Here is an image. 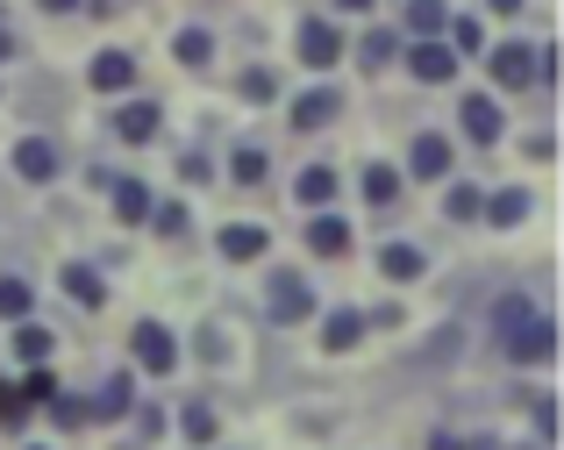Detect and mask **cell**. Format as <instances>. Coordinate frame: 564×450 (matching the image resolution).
Here are the masks:
<instances>
[{"label": "cell", "instance_id": "cell-1", "mask_svg": "<svg viewBox=\"0 0 564 450\" xmlns=\"http://www.w3.org/2000/svg\"><path fill=\"white\" fill-rule=\"evenodd\" d=\"M494 329H500V351H508L514 365H551V357H557V322L529 293H508V300H500V308H494Z\"/></svg>", "mask_w": 564, "mask_h": 450}, {"label": "cell", "instance_id": "cell-2", "mask_svg": "<svg viewBox=\"0 0 564 450\" xmlns=\"http://www.w3.org/2000/svg\"><path fill=\"white\" fill-rule=\"evenodd\" d=\"M486 72H494L500 94H522V86H536V51H529V43H500V51L486 57Z\"/></svg>", "mask_w": 564, "mask_h": 450}, {"label": "cell", "instance_id": "cell-3", "mask_svg": "<svg viewBox=\"0 0 564 450\" xmlns=\"http://www.w3.org/2000/svg\"><path fill=\"white\" fill-rule=\"evenodd\" d=\"M129 351H137V365H143V372H172V365H180V336H172L165 322H137Z\"/></svg>", "mask_w": 564, "mask_h": 450}, {"label": "cell", "instance_id": "cell-4", "mask_svg": "<svg viewBox=\"0 0 564 450\" xmlns=\"http://www.w3.org/2000/svg\"><path fill=\"white\" fill-rule=\"evenodd\" d=\"M336 57H344V36H336V22H322V14H307V22H301V65L329 72Z\"/></svg>", "mask_w": 564, "mask_h": 450}, {"label": "cell", "instance_id": "cell-5", "mask_svg": "<svg viewBox=\"0 0 564 450\" xmlns=\"http://www.w3.org/2000/svg\"><path fill=\"white\" fill-rule=\"evenodd\" d=\"M315 314V293H307L301 272H272V322H307Z\"/></svg>", "mask_w": 564, "mask_h": 450}, {"label": "cell", "instance_id": "cell-6", "mask_svg": "<svg viewBox=\"0 0 564 450\" xmlns=\"http://www.w3.org/2000/svg\"><path fill=\"white\" fill-rule=\"evenodd\" d=\"M408 72H414L422 86H443V79L457 72V51H451L443 36H429V43H414V51H408Z\"/></svg>", "mask_w": 564, "mask_h": 450}, {"label": "cell", "instance_id": "cell-7", "mask_svg": "<svg viewBox=\"0 0 564 450\" xmlns=\"http://www.w3.org/2000/svg\"><path fill=\"white\" fill-rule=\"evenodd\" d=\"M129 408H137V379H129V372H108V379H100V394L86 400V415H100V422H122Z\"/></svg>", "mask_w": 564, "mask_h": 450}, {"label": "cell", "instance_id": "cell-8", "mask_svg": "<svg viewBox=\"0 0 564 450\" xmlns=\"http://www.w3.org/2000/svg\"><path fill=\"white\" fill-rule=\"evenodd\" d=\"M14 172H22L29 186L57 179V143H51V137H22V143H14Z\"/></svg>", "mask_w": 564, "mask_h": 450}, {"label": "cell", "instance_id": "cell-9", "mask_svg": "<svg viewBox=\"0 0 564 450\" xmlns=\"http://www.w3.org/2000/svg\"><path fill=\"white\" fill-rule=\"evenodd\" d=\"M336 108H344V94H336V86H307V94L293 100V129H329Z\"/></svg>", "mask_w": 564, "mask_h": 450}, {"label": "cell", "instance_id": "cell-10", "mask_svg": "<svg viewBox=\"0 0 564 450\" xmlns=\"http://www.w3.org/2000/svg\"><path fill=\"white\" fill-rule=\"evenodd\" d=\"M457 122H465V137H471V143H500V100H486V94H465Z\"/></svg>", "mask_w": 564, "mask_h": 450}, {"label": "cell", "instance_id": "cell-11", "mask_svg": "<svg viewBox=\"0 0 564 450\" xmlns=\"http://www.w3.org/2000/svg\"><path fill=\"white\" fill-rule=\"evenodd\" d=\"M94 86L100 94H129V86H137V57L129 51H100L94 57Z\"/></svg>", "mask_w": 564, "mask_h": 450}, {"label": "cell", "instance_id": "cell-12", "mask_svg": "<svg viewBox=\"0 0 564 450\" xmlns=\"http://www.w3.org/2000/svg\"><path fill=\"white\" fill-rule=\"evenodd\" d=\"M307 250H315V258H344L350 250V222L344 215H315L307 222Z\"/></svg>", "mask_w": 564, "mask_h": 450}, {"label": "cell", "instance_id": "cell-13", "mask_svg": "<svg viewBox=\"0 0 564 450\" xmlns=\"http://www.w3.org/2000/svg\"><path fill=\"white\" fill-rule=\"evenodd\" d=\"M108 193H115V215L122 222H151V186H143V179H108Z\"/></svg>", "mask_w": 564, "mask_h": 450}, {"label": "cell", "instance_id": "cell-14", "mask_svg": "<svg viewBox=\"0 0 564 450\" xmlns=\"http://www.w3.org/2000/svg\"><path fill=\"white\" fill-rule=\"evenodd\" d=\"M215 244H221V258H236V265L264 258V229H258V222H229V229H221Z\"/></svg>", "mask_w": 564, "mask_h": 450}, {"label": "cell", "instance_id": "cell-15", "mask_svg": "<svg viewBox=\"0 0 564 450\" xmlns=\"http://www.w3.org/2000/svg\"><path fill=\"white\" fill-rule=\"evenodd\" d=\"M365 329H372V322H365L358 308H336L329 322H322V343H329V351H358V336H365Z\"/></svg>", "mask_w": 564, "mask_h": 450}, {"label": "cell", "instance_id": "cell-16", "mask_svg": "<svg viewBox=\"0 0 564 450\" xmlns=\"http://www.w3.org/2000/svg\"><path fill=\"white\" fill-rule=\"evenodd\" d=\"M115 137H122V143H151L158 137V108H151V100H129V108L115 115Z\"/></svg>", "mask_w": 564, "mask_h": 450}, {"label": "cell", "instance_id": "cell-17", "mask_svg": "<svg viewBox=\"0 0 564 450\" xmlns=\"http://www.w3.org/2000/svg\"><path fill=\"white\" fill-rule=\"evenodd\" d=\"M379 272H386V279H422L429 258H422L414 244H386V250H379Z\"/></svg>", "mask_w": 564, "mask_h": 450}, {"label": "cell", "instance_id": "cell-18", "mask_svg": "<svg viewBox=\"0 0 564 450\" xmlns=\"http://www.w3.org/2000/svg\"><path fill=\"white\" fill-rule=\"evenodd\" d=\"M336 186H344V179H336L329 164H307V172H301V186H293V193H301L307 207H329V201H336Z\"/></svg>", "mask_w": 564, "mask_h": 450}, {"label": "cell", "instance_id": "cell-19", "mask_svg": "<svg viewBox=\"0 0 564 450\" xmlns=\"http://www.w3.org/2000/svg\"><path fill=\"white\" fill-rule=\"evenodd\" d=\"M408 29L414 36H443V29H451V8H443V0H408Z\"/></svg>", "mask_w": 564, "mask_h": 450}, {"label": "cell", "instance_id": "cell-20", "mask_svg": "<svg viewBox=\"0 0 564 450\" xmlns=\"http://www.w3.org/2000/svg\"><path fill=\"white\" fill-rule=\"evenodd\" d=\"M414 172H422V179H443V172H451V143H443V137H414Z\"/></svg>", "mask_w": 564, "mask_h": 450}, {"label": "cell", "instance_id": "cell-21", "mask_svg": "<svg viewBox=\"0 0 564 450\" xmlns=\"http://www.w3.org/2000/svg\"><path fill=\"white\" fill-rule=\"evenodd\" d=\"M65 293L79 300V308H100V300H108V287H100L94 265H65Z\"/></svg>", "mask_w": 564, "mask_h": 450}, {"label": "cell", "instance_id": "cell-22", "mask_svg": "<svg viewBox=\"0 0 564 450\" xmlns=\"http://www.w3.org/2000/svg\"><path fill=\"white\" fill-rule=\"evenodd\" d=\"M51 351H57V343H51V329H36V322H22V329H14V357H22V365H43Z\"/></svg>", "mask_w": 564, "mask_h": 450}, {"label": "cell", "instance_id": "cell-23", "mask_svg": "<svg viewBox=\"0 0 564 450\" xmlns=\"http://www.w3.org/2000/svg\"><path fill=\"white\" fill-rule=\"evenodd\" d=\"M365 201H372V207L400 201V172H393V164H372V172H365Z\"/></svg>", "mask_w": 564, "mask_h": 450}, {"label": "cell", "instance_id": "cell-24", "mask_svg": "<svg viewBox=\"0 0 564 450\" xmlns=\"http://www.w3.org/2000/svg\"><path fill=\"white\" fill-rule=\"evenodd\" d=\"M479 215H494L500 229H508V222H522V215H529V193H522V186H508V193H494V201H486Z\"/></svg>", "mask_w": 564, "mask_h": 450}, {"label": "cell", "instance_id": "cell-25", "mask_svg": "<svg viewBox=\"0 0 564 450\" xmlns=\"http://www.w3.org/2000/svg\"><path fill=\"white\" fill-rule=\"evenodd\" d=\"M479 207H486V201H479V186H465V179H457V186L443 193V215H451V222H471Z\"/></svg>", "mask_w": 564, "mask_h": 450}, {"label": "cell", "instance_id": "cell-26", "mask_svg": "<svg viewBox=\"0 0 564 450\" xmlns=\"http://www.w3.org/2000/svg\"><path fill=\"white\" fill-rule=\"evenodd\" d=\"M172 51H180V65H207V57H215V36H207V29H180Z\"/></svg>", "mask_w": 564, "mask_h": 450}, {"label": "cell", "instance_id": "cell-27", "mask_svg": "<svg viewBox=\"0 0 564 450\" xmlns=\"http://www.w3.org/2000/svg\"><path fill=\"white\" fill-rule=\"evenodd\" d=\"M29 279H0V314H8V322H29Z\"/></svg>", "mask_w": 564, "mask_h": 450}, {"label": "cell", "instance_id": "cell-28", "mask_svg": "<svg viewBox=\"0 0 564 450\" xmlns=\"http://www.w3.org/2000/svg\"><path fill=\"white\" fill-rule=\"evenodd\" d=\"M229 179H236V186H258V179H264V150H236V158H229Z\"/></svg>", "mask_w": 564, "mask_h": 450}, {"label": "cell", "instance_id": "cell-29", "mask_svg": "<svg viewBox=\"0 0 564 450\" xmlns=\"http://www.w3.org/2000/svg\"><path fill=\"white\" fill-rule=\"evenodd\" d=\"M180 429H186V443H215V408H200V400H193V408L180 415Z\"/></svg>", "mask_w": 564, "mask_h": 450}, {"label": "cell", "instance_id": "cell-30", "mask_svg": "<svg viewBox=\"0 0 564 450\" xmlns=\"http://www.w3.org/2000/svg\"><path fill=\"white\" fill-rule=\"evenodd\" d=\"M43 408H51V415H57L65 429H79V422H86V400H72V394H51Z\"/></svg>", "mask_w": 564, "mask_h": 450}, {"label": "cell", "instance_id": "cell-31", "mask_svg": "<svg viewBox=\"0 0 564 450\" xmlns=\"http://www.w3.org/2000/svg\"><path fill=\"white\" fill-rule=\"evenodd\" d=\"M151 222H158V236H186V207H180V201L151 207Z\"/></svg>", "mask_w": 564, "mask_h": 450}, {"label": "cell", "instance_id": "cell-32", "mask_svg": "<svg viewBox=\"0 0 564 450\" xmlns=\"http://www.w3.org/2000/svg\"><path fill=\"white\" fill-rule=\"evenodd\" d=\"M0 422H8V429H22V422H29V400L14 394V386H0Z\"/></svg>", "mask_w": 564, "mask_h": 450}, {"label": "cell", "instance_id": "cell-33", "mask_svg": "<svg viewBox=\"0 0 564 450\" xmlns=\"http://www.w3.org/2000/svg\"><path fill=\"white\" fill-rule=\"evenodd\" d=\"M51 394H57V379H51V372L36 365V372H29V386H22V400H29V408H43V400H51Z\"/></svg>", "mask_w": 564, "mask_h": 450}, {"label": "cell", "instance_id": "cell-34", "mask_svg": "<svg viewBox=\"0 0 564 450\" xmlns=\"http://www.w3.org/2000/svg\"><path fill=\"white\" fill-rule=\"evenodd\" d=\"M451 51H486V29L479 22H451Z\"/></svg>", "mask_w": 564, "mask_h": 450}, {"label": "cell", "instance_id": "cell-35", "mask_svg": "<svg viewBox=\"0 0 564 450\" xmlns=\"http://www.w3.org/2000/svg\"><path fill=\"white\" fill-rule=\"evenodd\" d=\"M279 86H272V72H243V100H272Z\"/></svg>", "mask_w": 564, "mask_h": 450}, {"label": "cell", "instance_id": "cell-36", "mask_svg": "<svg viewBox=\"0 0 564 450\" xmlns=\"http://www.w3.org/2000/svg\"><path fill=\"white\" fill-rule=\"evenodd\" d=\"M358 57H365V65H386V57H393V36H365Z\"/></svg>", "mask_w": 564, "mask_h": 450}, {"label": "cell", "instance_id": "cell-37", "mask_svg": "<svg viewBox=\"0 0 564 450\" xmlns=\"http://www.w3.org/2000/svg\"><path fill=\"white\" fill-rule=\"evenodd\" d=\"M429 450H465V443H457V437H451V429H443V437H429Z\"/></svg>", "mask_w": 564, "mask_h": 450}, {"label": "cell", "instance_id": "cell-38", "mask_svg": "<svg viewBox=\"0 0 564 450\" xmlns=\"http://www.w3.org/2000/svg\"><path fill=\"white\" fill-rule=\"evenodd\" d=\"M43 8H51V14H72V8H79V0H43Z\"/></svg>", "mask_w": 564, "mask_h": 450}, {"label": "cell", "instance_id": "cell-39", "mask_svg": "<svg viewBox=\"0 0 564 450\" xmlns=\"http://www.w3.org/2000/svg\"><path fill=\"white\" fill-rule=\"evenodd\" d=\"M0 57H14V36H8V29H0Z\"/></svg>", "mask_w": 564, "mask_h": 450}, {"label": "cell", "instance_id": "cell-40", "mask_svg": "<svg viewBox=\"0 0 564 450\" xmlns=\"http://www.w3.org/2000/svg\"><path fill=\"white\" fill-rule=\"evenodd\" d=\"M336 8H350V14H358V8H372V0H336Z\"/></svg>", "mask_w": 564, "mask_h": 450}, {"label": "cell", "instance_id": "cell-41", "mask_svg": "<svg viewBox=\"0 0 564 450\" xmlns=\"http://www.w3.org/2000/svg\"><path fill=\"white\" fill-rule=\"evenodd\" d=\"M494 8H500V14H514V8H522V0H494Z\"/></svg>", "mask_w": 564, "mask_h": 450}]
</instances>
